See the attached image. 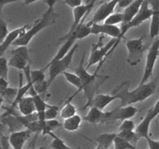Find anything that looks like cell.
<instances>
[{"label": "cell", "instance_id": "obj_1", "mask_svg": "<svg viewBox=\"0 0 159 149\" xmlns=\"http://www.w3.org/2000/svg\"><path fill=\"white\" fill-rule=\"evenodd\" d=\"M120 87V88H119L118 91L114 94L117 96V99L120 100V106H127L137 102H143L151 97L156 90L157 82L152 81L143 85H139V86L131 91H129L128 87L125 83Z\"/></svg>", "mask_w": 159, "mask_h": 149}, {"label": "cell", "instance_id": "obj_2", "mask_svg": "<svg viewBox=\"0 0 159 149\" xmlns=\"http://www.w3.org/2000/svg\"><path fill=\"white\" fill-rule=\"evenodd\" d=\"M44 2L48 6V9L45 11L41 18L36 22L34 26H31L22 37H20L16 41L14 42L12 45L15 47L27 46L33 38L40 33L42 29H45L48 26H51L56 22L58 17V14L54 11L57 0H44Z\"/></svg>", "mask_w": 159, "mask_h": 149}, {"label": "cell", "instance_id": "obj_3", "mask_svg": "<svg viewBox=\"0 0 159 149\" xmlns=\"http://www.w3.org/2000/svg\"><path fill=\"white\" fill-rule=\"evenodd\" d=\"M84 60H85V53L82 55V59L80 61L79 65L74 69V73L80 77L82 82V90L85 93V97L88 99V102L85 104V107L89 106L90 102L93 98L96 96V90L99 88V85L102 82L107 81L108 79L107 76H101L98 74V71L96 70L94 74H90L88 72V70L84 67Z\"/></svg>", "mask_w": 159, "mask_h": 149}, {"label": "cell", "instance_id": "obj_4", "mask_svg": "<svg viewBox=\"0 0 159 149\" xmlns=\"http://www.w3.org/2000/svg\"><path fill=\"white\" fill-rule=\"evenodd\" d=\"M104 39V36L101 35L97 43L92 44L91 51H90L88 63H87V70L93 65L99 64V66L102 67L104 62L107 59V57L114 51L116 47L118 46L117 40L113 38L110 40L106 45H103L102 40Z\"/></svg>", "mask_w": 159, "mask_h": 149}, {"label": "cell", "instance_id": "obj_5", "mask_svg": "<svg viewBox=\"0 0 159 149\" xmlns=\"http://www.w3.org/2000/svg\"><path fill=\"white\" fill-rule=\"evenodd\" d=\"M78 47H79V44L76 43L72 48H71V51L68 53L66 56L63 57L61 59H59V60H55L49 62L48 65H47L46 68H49V77H48V85H51V83L54 82V79L59 75V74H63L64 72L67 71L66 70L71 65V61H72L73 57L75 55V53L77 51Z\"/></svg>", "mask_w": 159, "mask_h": 149}, {"label": "cell", "instance_id": "obj_6", "mask_svg": "<svg viewBox=\"0 0 159 149\" xmlns=\"http://www.w3.org/2000/svg\"><path fill=\"white\" fill-rule=\"evenodd\" d=\"M126 47L128 51L127 61L131 66H136L141 62L143 54L147 50L144 43V37L128 40L126 43Z\"/></svg>", "mask_w": 159, "mask_h": 149}, {"label": "cell", "instance_id": "obj_7", "mask_svg": "<svg viewBox=\"0 0 159 149\" xmlns=\"http://www.w3.org/2000/svg\"><path fill=\"white\" fill-rule=\"evenodd\" d=\"M148 0H146L144 4L141 6L139 12L134 16V18L130 20V22L127 23H123L121 26V36L120 40L124 37L125 34L128 32L129 29H133V28L139 26L140 25L142 24L145 21H147L149 19H152V14H153V10L152 7L149 6Z\"/></svg>", "mask_w": 159, "mask_h": 149}, {"label": "cell", "instance_id": "obj_8", "mask_svg": "<svg viewBox=\"0 0 159 149\" xmlns=\"http://www.w3.org/2000/svg\"><path fill=\"white\" fill-rule=\"evenodd\" d=\"M138 111V109L133 106H118L110 111L104 112L101 124L116 120L124 121L125 120L130 119L137 114Z\"/></svg>", "mask_w": 159, "mask_h": 149}, {"label": "cell", "instance_id": "obj_9", "mask_svg": "<svg viewBox=\"0 0 159 149\" xmlns=\"http://www.w3.org/2000/svg\"><path fill=\"white\" fill-rule=\"evenodd\" d=\"M159 56V38L157 39L153 44L151 46L148 51L147 56H146L145 65H144V73H143L142 79H141L140 85H143L148 82L149 79L153 74L154 68H155V64H156L157 59Z\"/></svg>", "mask_w": 159, "mask_h": 149}, {"label": "cell", "instance_id": "obj_10", "mask_svg": "<svg viewBox=\"0 0 159 149\" xmlns=\"http://www.w3.org/2000/svg\"><path fill=\"white\" fill-rule=\"evenodd\" d=\"M9 65L18 70H24L30 65V54L27 46H19L11 51Z\"/></svg>", "mask_w": 159, "mask_h": 149}, {"label": "cell", "instance_id": "obj_11", "mask_svg": "<svg viewBox=\"0 0 159 149\" xmlns=\"http://www.w3.org/2000/svg\"><path fill=\"white\" fill-rule=\"evenodd\" d=\"M159 115V99L155 102V105L148 110L147 113H146L144 119L141 120V122L138 124V127H136L137 134H138V138H145L147 139L149 138V130H150V126L152 121L154 120L155 118H156Z\"/></svg>", "mask_w": 159, "mask_h": 149}, {"label": "cell", "instance_id": "obj_12", "mask_svg": "<svg viewBox=\"0 0 159 149\" xmlns=\"http://www.w3.org/2000/svg\"><path fill=\"white\" fill-rule=\"evenodd\" d=\"M92 34H94V35L102 34V35H107L109 37H111L117 40L118 44L121 41V28L118 27L117 26H115V25H109L106 24V23H103V24L93 23L92 24Z\"/></svg>", "mask_w": 159, "mask_h": 149}, {"label": "cell", "instance_id": "obj_13", "mask_svg": "<svg viewBox=\"0 0 159 149\" xmlns=\"http://www.w3.org/2000/svg\"><path fill=\"white\" fill-rule=\"evenodd\" d=\"M93 6H94V5L89 2L87 4H82L72 9L73 19L74 20H73V23L71 26V29L67 34H71V33L74 32L75 29L82 23V22L85 21V18L88 16L89 12H91Z\"/></svg>", "mask_w": 159, "mask_h": 149}, {"label": "cell", "instance_id": "obj_14", "mask_svg": "<svg viewBox=\"0 0 159 149\" xmlns=\"http://www.w3.org/2000/svg\"><path fill=\"white\" fill-rule=\"evenodd\" d=\"M30 28V25L26 24L10 31L4 40V41L2 42L1 44H0V56L3 57V54H5L6 50L9 47V46L12 45V43L16 41L20 37H22Z\"/></svg>", "mask_w": 159, "mask_h": 149}, {"label": "cell", "instance_id": "obj_15", "mask_svg": "<svg viewBox=\"0 0 159 149\" xmlns=\"http://www.w3.org/2000/svg\"><path fill=\"white\" fill-rule=\"evenodd\" d=\"M32 133V132L28 129L12 132L9 137L11 147L13 149H23L24 144Z\"/></svg>", "mask_w": 159, "mask_h": 149}, {"label": "cell", "instance_id": "obj_16", "mask_svg": "<svg viewBox=\"0 0 159 149\" xmlns=\"http://www.w3.org/2000/svg\"><path fill=\"white\" fill-rule=\"evenodd\" d=\"M153 10L151 19L149 35L152 39L155 38L159 34V0H148Z\"/></svg>", "mask_w": 159, "mask_h": 149}, {"label": "cell", "instance_id": "obj_17", "mask_svg": "<svg viewBox=\"0 0 159 149\" xmlns=\"http://www.w3.org/2000/svg\"><path fill=\"white\" fill-rule=\"evenodd\" d=\"M117 99V96L115 94H102L97 93L93 98L89 106H95L101 110H103L109 104Z\"/></svg>", "mask_w": 159, "mask_h": 149}, {"label": "cell", "instance_id": "obj_18", "mask_svg": "<svg viewBox=\"0 0 159 149\" xmlns=\"http://www.w3.org/2000/svg\"><path fill=\"white\" fill-rule=\"evenodd\" d=\"M20 113L23 116L33 114L37 112L35 102L33 96H25L19 102L17 105Z\"/></svg>", "mask_w": 159, "mask_h": 149}, {"label": "cell", "instance_id": "obj_19", "mask_svg": "<svg viewBox=\"0 0 159 149\" xmlns=\"http://www.w3.org/2000/svg\"><path fill=\"white\" fill-rule=\"evenodd\" d=\"M145 1L146 0H134L127 8H125L124 11V22L123 23H127L130 22L134 18V16L139 12L141 6Z\"/></svg>", "mask_w": 159, "mask_h": 149}, {"label": "cell", "instance_id": "obj_20", "mask_svg": "<svg viewBox=\"0 0 159 149\" xmlns=\"http://www.w3.org/2000/svg\"><path fill=\"white\" fill-rule=\"evenodd\" d=\"M104 111L95 106H90L88 113L83 117L84 120L93 124H101Z\"/></svg>", "mask_w": 159, "mask_h": 149}, {"label": "cell", "instance_id": "obj_21", "mask_svg": "<svg viewBox=\"0 0 159 149\" xmlns=\"http://www.w3.org/2000/svg\"><path fill=\"white\" fill-rule=\"evenodd\" d=\"M82 120L83 118H82L78 114L68 119H65L63 123L64 129L68 131H76L80 128Z\"/></svg>", "mask_w": 159, "mask_h": 149}, {"label": "cell", "instance_id": "obj_22", "mask_svg": "<svg viewBox=\"0 0 159 149\" xmlns=\"http://www.w3.org/2000/svg\"><path fill=\"white\" fill-rule=\"evenodd\" d=\"M117 137V133H106L99 135L96 140L98 145L104 147L106 149H109L113 144L115 139Z\"/></svg>", "mask_w": 159, "mask_h": 149}, {"label": "cell", "instance_id": "obj_23", "mask_svg": "<svg viewBox=\"0 0 159 149\" xmlns=\"http://www.w3.org/2000/svg\"><path fill=\"white\" fill-rule=\"evenodd\" d=\"M29 92L30 93L31 96H33V98H34V102H35L37 112H43L52 106L51 105H48V104L45 102L44 99H43L41 97H40V94H38V93L36 92L34 85L31 87Z\"/></svg>", "mask_w": 159, "mask_h": 149}, {"label": "cell", "instance_id": "obj_24", "mask_svg": "<svg viewBox=\"0 0 159 149\" xmlns=\"http://www.w3.org/2000/svg\"><path fill=\"white\" fill-rule=\"evenodd\" d=\"M64 77L65 78L66 81L68 82H69L70 84H71L72 85H74L75 87L78 88L77 92L71 96V98L74 97L75 96L78 94L79 92H81L82 90V80H81L80 77H79L78 74H76L75 73H71V72H68V71H65V72L63 73ZM71 98H70L69 100H71Z\"/></svg>", "mask_w": 159, "mask_h": 149}, {"label": "cell", "instance_id": "obj_25", "mask_svg": "<svg viewBox=\"0 0 159 149\" xmlns=\"http://www.w3.org/2000/svg\"><path fill=\"white\" fill-rule=\"evenodd\" d=\"M92 24L93 23L91 22H88L85 23V22H82L80 25L76 28L74 30L75 34L77 36L78 40H82L84 39L85 37H88V36L91 35L92 34ZM72 34V33H71ZM66 35H69V34H66Z\"/></svg>", "mask_w": 159, "mask_h": 149}, {"label": "cell", "instance_id": "obj_26", "mask_svg": "<svg viewBox=\"0 0 159 149\" xmlns=\"http://www.w3.org/2000/svg\"><path fill=\"white\" fill-rule=\"evenodd\" d=\"M39 120H54L58 114V107L52 106L51 108L48 109L43 112H37Z\"/></svg>", "mask_w": 159, "mask_h": 149}, {"label": "cell", "instance_id": "obj_27", "mask_svg": "<svg viewBox=\"0 0 159 149\" xmlns=\"http://www.w3.org/2000/svg\"><path fill=\"white\" fill-rule=\"evenodd\" d=\"M117 136L123 138L125 141H128L129 143L133 144L135 147H136L138 141L140 140L135 130H122V131H119V133H117Z\"/></svg>", "mask_w": 159, "mask_h": 149}, {"label": "cell", "instance_id": "obj_28", "mask_svg": "<svg viewBox=\"0 0 159 149\" xmlns=\"http://www.w3.org/2000/svg\"><path fill=\"white\" fill-rule=\"evenodd\" d=\"M47 68H41V69H36L31 70L30 71V76L31 81H32L34 85H40V84L43 83L47 82L45 80V71Z\"/></svg>", "mask_w": 159, "mask_h": 149}, {"label": "cell", "instance_id": "obj_29", "mask_svg": "<svg viewBox=\"0 0 159 149\" xmlns=\"http://www.w3.org/2000/svg\"><path fill=\"white\" fill-rule=\"evenodd\" d=\"M76 112H77L76 107L71 103V101L68 100L66 103L62 107L61 110L60 112V114L61 118L65 120L76 115Z\"/></svg>", "mask_w": 159, "mask_h": 149}, {"label": "cell", "instance_id": "obj_30", "mask_svg": "<svg viewBox=\"0 0 159 149\" xmlns=\"http://www.w3.org/2000/svg\"><path fill=\"white\" fill-rule=\"evenodd\" d=\"M50 137H51L53 139L52 143L51 144V149H76V148H72V147H70L67 145L65 143V141L62 139H61L58 136L55 134L54 133V131L50 132L48 133Z\"/></svg>", "mask_w": 159, "mask_h": 149}, {"label": "cell", "instance_id": "obj_31", "mask_svg": "<svg viewBox=\"0 0 159 149\" xmlns=\"http://www.w3.org/2000/svg\"><path fill=\"white\" fill-rule=\"evenodd\" d=\"M17 93H18V88L9 87L5 91L0 93V94H1L2 99H5L7 102H10L11 105H12L14 101H15L16 98Z\"/></svg>", "mask_w": 159, "mask_h": 149}, {"label": "cell", "instance_id": "obj_32", "mask_svg": "<svg viewBox=\"0 0 159 149\" xmlns=\"http://www.w3.org/2000/svg\"><path fill=\"white\" fill-rule=\"evenodd\" d=\"M124 22V12H113V14L109 16L105 20L104 23L109 25H115L121 23L122 24Z\"/></svg>", "mask_w": 159, "mask_h": 149}, {"label": "cell", "instance_id": "obj_33", "mask_svg": "<svg viewBox=\"0 0 159 149\" xmlns=\"http://www.w3.org/2000/svg\"><path fill=\"white\" fill-rule=\"evenodd\" d=\"M114 149H137L135 146L120 137H116L113 143Z\"/></svg>", "mask_w": 159, "mask_h": 149}, {"label": "cell", "instance_id": "obj_34", "mask_svg": "<svg viewBox=\"0 0 159 149\" xmlns=\"http://www.w3.org/2000/svg\"><path fill=\"white\" fill-rule=\"evenodd\" d=\"M9 61L4 57H0V78L8 80L9 73Z\"/></svg>", "mask_w": 159, "mask_h": 149}, {"label": "cell", "instance_id": "obj_35", "mask_svg": "<svg viewBox=\"0 0 159 149\" xmlns=\"http://www.w3.org/2000/svg\"><path fill=\"white\" fill-rule=\"evenodd\" d=\"M10 31H9L8 26L6 22L3 20L2 18L0 20V43L4 41L6 37H7L8 34Z\"/></svg>", "mask_w": 159, "mask_h": 149}, {"label": "cell", "instance_id": "obj_36", "mask_svg": "<svg viewBox=\"0 0 159 149\" xmlns=\"http://www.w3.org/2000/svg\"><path fill=\"white\" fill-rule=\"evenodd\" d=\"M136 130V126L134 122L131 119L125 120L122 121V124H120L119 127V131L122 130Z\"/></svg>", "mask_w": 159, "mask_h": 149}, {"label": "cell", "instance_id": "obj_37", "mask_svg": "<svg viewBox=\"0 0 159 149\" xmlns=\"http://www.w3.org/2000/svg\"><path fill=\"white\" fill-rule=\"evenodd\" d=\"M64 3L72 9L82 5V0H64Z\"/></svg>", "mask_w": 159, "mask_h": 149}, {"label": "cell", "instance_id": "obj_38", "mask_svg": "<svg viewBox=\"0 0 159 149\" xmlns=\"http://www.w3.org/2000/svg\"><path fill=\"white\" fill-rule=\"evenodd\" d=\"M10 143L9 138L2 133L1 135V149H9Z\"/></svg>", "mask_w": 159, "mask_h": 149}, {"label": "cell", "instance_id": "obj_39", "mask_svg": "<svg viewBox=\"0 0 159 149\" xmlns=\"http://www.w3.org/2000/svg\"><path fill=\"white\" fill-rule=\"evenodd\" d=\"M149 149H159V141H155L149 137L146 139Z\"/></svg>", "mask_w": 159, "mask_h": 149}, {"label": "cell", "instance_id": "obj_40", "mask_svg": "<svg viewBox=\"0 0 159 149\" xmlns=\"http://www.w3.org/2000/svg\"><path fill=\"white\" fill-rule=\"evenodd\" d=\"M9 88V82L6 79L0 78V93L5 91L6 88Z\"/></svg>", "mask_w": 159, "mask_h": 149}, {"label": "cell", "instance_id": "obj_41", "mask_svg": "<svg viewBox=\"0 0 159 149\" xmlns=\"http://www.w3.org/2000/svg\"><path fill=\"white\" fill-rule=\"evenodd\" d=\"M19 1H23V0H0V2H1V9H2V8L4 7L6 5L16 2Z\"/></svg>", "mask_w": 159, "mask_h": 149}, {"label": "cell", "instance_id": "obj_42", "mask_svg": "<svg viewBox=\"0 0 159 149\" xmlns=\"http://www.w3.org/2000/svg\"><path fill=\"white\" fill-rule=\"evenodd\" d=\"M37 1H38V0H23V2H24V5L32 4V3L36 2Z\"/></svg>", "mask_w": 159, "mask_h": 149}, {"label": "cell", "instance_id": "obj_43", "mask_svg": "<svg viewBox=\"0 0 159 149\" xmlns=\"http://www.w3.org/2000/svg\"><path fill=\"white\" fill-rule=\"evenodd\" d=\"M96 1H98V0H90V2L92 3V4H93V5H95V3H96Z\"/></svg>", "mask_w": 159, "mask_h": 149}, {"label": "cell", "instance_id": "obj_44", "mask_svg": "<svg viewBox=\"0 0 159 149\" xmlns=\"http://www.w3.org/2000/svg\"><path fill=\"white\" fill-rule=\"evenodd\" d=\"M96 149H106V148H104V147H101V146H99V145H97V147H96Z\"/></svg>", "mask_w": 159, "mask_h": 149}, {"label": "cell", "instance_id": "obj_45", "mask_svg": "<svg viewBox=\"0 0 159 149\" xmlns=\"http://www.w3.org/2000/svg\"><path fill=\"white\" fill-rule=\"evenodd\" d=\"M38 149H48V148H47L46 147H40V148H38Z\"/></svg>", "mask_w": 159, "mask_h": 149}]
</instances>
